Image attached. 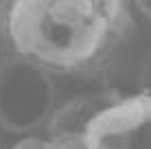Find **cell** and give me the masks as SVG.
<instances>
[{
  "label": "cell",
  "mask_w": 151,
  "mask_h": 149,
  "mask_svg": "<svg viewBox=\"0 0 151 149\" xmlns=\"http://www.w3.org/2000/svg\"><path fill=\"white\" fill-rule=\"evenodd\" d=\"M0 149H9V147H7V145L2 143V138H0Z\"/></svg>",
  "instance_id": "8"
},
{
  "label": "cell",
  "mask_w": 151,
  "mask_h": 149,
  "mask_svg": "<svg viewBox=\"0 0 151 149\" xmlns=\"http://www.w3.org/2000/svg\"><path fill=\"white\" fill-rule=\"evenodd\" d=\"M118 96H121V92L114 90H94V92L70 96L68 101H59L53 119L46 127V136L83 145L86 132L92 125V121L107 105H112Z\"/></svg>",
  "instance_id": "4"
},
{
  "label": "cell",
  "mask_w": 151,
  "mask_h": 149,
  "mask_svg": "<svg viewBox=\"0 0 151 149\" xmlns=\"http://www.w3.org/2000/svg\"><path fill=\"white\" fill-rule=\"evenodd\" d=\"M145 81H147V86H145V90H142V92L151 94V61L147 64V73H145Z\"/></svg>",
  "instance_id": "7"
},
{
  "label": "cell",
  "mask_w": 151,
  "mask_h": 149,
  "mask_svg": "<svg viewBox=\"0 0 151 149\" xmlns=\"http://www.w3.org/2000/svg\"><path fill=\"white\" fill-rule=\"evenodd\" d=\"M55 75L15 50L0 57V127L15 136L46 132L59 105Z\"/></svg>",
  "instance_id": "2"
},
{
  "label": "cell",
  "mask_w": 151,
  "mask_h": 149,
  "mask_svg": "<svg viewBox=\"0 0 151 149\" xmlns=\"http://www.w3.org/2000/svg\"><path fill=\"white\" fill-rule=\"evenodd\" d=\"M11 4L13 2L0 0V29H4V31H7V20H9V13H11Z\"/></svg>",
  "instance_id": "5"
},
{
  "label": "cell",
  "mask_w": 151,
  "mask_h": 149,
  "mask_svg": "<svg viewBox=\"0 0 151 149\" xmlns=\"http://www.w3.org/2000/svg\"><path fill=\"white\" fill-rule=\"evenodd\" d=\"M86 149H151V94H121L92 121Z\"/></svg>",
  "instance_id": "3"
},
{
  "label": "cell",
  "mask_w": 151,
  "mask_h": 149,
  "mask_svg": "<svg viewBox=\"0 0 151 149\" xmlns=\"http://www.w3.org/2000/svg\"><path fill=\"white\" fill-rule=\"evenodd\" d=\"M134 9H138V13L145 15V18L151 22V0H138V2L134 4Z\"/></svg>",
  "instance_id": "6"
},
{
  "label": "cell",
  "mask_w": 151,
  "mask_h": 149,
  "mask_svg": "<svg viewBox=\"0 0 151 149\" xmlns=\"http://www.w3.org/2000/svg\"><path fill=\"white\" fill-rule=\"evenodd\" d=\"M129 29L132 4L121 0H15L7 20L11 50L53 75L101 68Z\"/></svg>",
  "instance_id": "1"
}]
</instances>
